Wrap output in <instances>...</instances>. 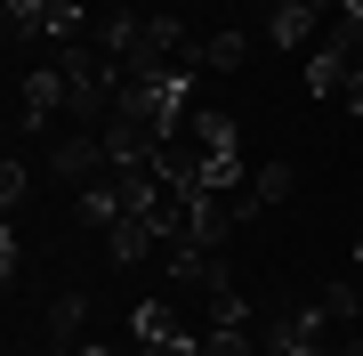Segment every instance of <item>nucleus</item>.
Listing matches in <instances>:
<instances>
[{"label": "nucleus", "instance_id": "obj_3", "mask_svg": "<svg viewBox=\"0 0 363 356\" xmlns=\"http://www.w3.org/2000/svg\"><path fill=\"white\" fill-rule=\"evenodd\" d=\"M291 186H298L291 162H259V171H250V195H259V211H283V203H291Z\"/></svg>", "mask_w": 363, "mask_h": 356}, {"label": "nucleus", "instance_id": "obj_1", "mask_svg": "<svg viewBox=\"0 0 363 356\" xmlns=\"http://www.w3.org/2000/svg\"><path fill=\"white\" fill-rule=\"evenodd\" d=\"M49 171L89 186V178H105V171H113V154H105V138H97V130H73V138H57V146H49Z\"/></svg>", "mask_w": 363, "mask_h": 356}, {"label": "nucleus", "instance_id": "obj_9", "mask_svg": "<svg viewBox=\"0 0 363 356\" xmlns=\"http://www.w3.org/2000/svg\"><path fill=\"white\" fill-rule=\"evenodd\" d=\"M355 73H363V49H355Z\"/></svg>", "mask_w": 363, "mask_h": 356}, {"label": "nucleus", "instance_id": "obj_5", "mask_svg": "<svg viewBox=\"0 0 363 356\" xmlns=\"http://www.w3.org/2000/svg\"><path fill=\"white\" fill-rule=\"evenodd\" d=\"M202 356H259V332H250V324H218V316H210Z\"/></svg>", "mask_w": 363, "mask_h": 356}, {"label": "nucleus", "instance_id": "obj_8", "mask_svg": "<svg viewBox=\"0 0 363 356\" xmlns=\"http://www.w3.org/2000/svg\"><path fill=\"white\" fill-rule=\"evenodd\" d=\"M331 25H347V33L363 41V0H331Z\"/></svg>", "mask_w": 363, "mask_h": 356}, {"label": "nucleus", "instance_id": "obj_2", "mask_svg": "<svg viewBox=\"0 0 363 356\" xmlns=\"http://www.w3.org/2000/svg\"><path fill=\"white\" fill-rule=\"evenodd\" d=\"M331 308H339V316H347V324H363V243L347 251V267H339V276H331Z\"/></svg>", "mask_w": 363, "mask_h": 356}, {"label": "nucleus", "instance_id": "obj_4", "mask_svg": "<svg viewBox=\"0 0 363 356\" xmlns=\"http://www.w3.org/2000/svg\"><path fill=\"white\" fill-rule=\"evenodd\" d=\"M81 316H89V300H73V291H65V300H49L40 340H49V348H73V340H81Z\"/></svg>", "mask_w": 363, "mask_h": 356}, {"label": "nucleus", "instance_id": "obj_7", "mask_svg": "<svg viewBox=\"0 0 363 356\" xmlns=\"http://www.w3.org/2000/svg\"><path fill=\"white\" fill-rule=\"evenodd\" d=\"M25 186H33V178H25V162L9 154V171H0V203H9V211H16V203H25Z\"/></svg>", "mask_w": 363, "mask_h": 356}, {"label": "nucleus", "instance_id": "obj_6", "mask_svg": "<svg viewBox=\"0 0 363 356\" xmlns=\"http://www.w3.org/2000/svg\"><path fill=\"white\" fill-rule=\"evenodd\" d=\"M194 57H202L210 73H242V57H250V41H242V33H218V41H202Z\"/></svg>", "mask_w": 363, "mask_h": 356}]
</instances>
